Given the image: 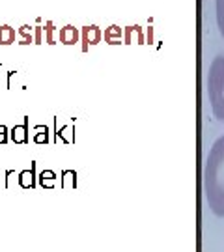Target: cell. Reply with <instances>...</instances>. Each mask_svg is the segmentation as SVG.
<instances>
[{"instance_id": "6da1fadb", "label": "cell", "mask_w": 224, "mask_h": 252, "mask_svg": "<svg viewBox=\"0 0 224 252\" xmlns=\"http://www.w3.org/2000/svg\"><path fill=\"white\" fill-rule=\"evenodd\" d=\"M204 198L215 217L224 219V137H219L204 165Z\"/></svg>"}, {"instance_id": "7a4b0ae2", "label": "cell", "mask_w": 224, "mask_h": 252, "mask_svg": "<svg viewBox=\"0 0 224 252\" xmlns=\"http://www.w3.org/2000/svg\"><path fill=\"white\" fill-rule=\"evenodd\" d=\"M207 92L213 116L219 122H224V54L215 56L213 62L209 63Z\"/></svg>"}, {"instance_id": "3957f363", "label": "cell", "mask_w": 224, "mask_h": 252, "mask_svg": "<svg viewBox=\"0 0 224 252\" xmlns=\"http://www.w3.org/2000/svg\"><path fill=\"white\" fill-rule=\"evenodd\" d=\"M81 40H82V49H88L90 45H97L99 40H101V30L97 26H84L82 32H81Z\"/></svg>"}, {"instance_id": "277c9868", "label": "cell", "mask_w": 224, "mask_h": 252, "mask_svg": "<svg viewBox=\"0 0 224 252\" xmlns=\"http://www.w3.org/2000/svg\"><path fill=\"white\" fill-rule=\"evenodd\" d=\"M58 38H60V42L64 43V45H75V43L79 42L81 34H79V30H77L75 26L67 24V26H64V28H60Z\"/></svg>"}, {"instance_id": "5b68a950", "label": "cell", "mask_w": 224, "mask_h": 252, "mask_svg": "<svg viewBox=\"0 0 224 252\" xmlns=\"http://www.w3.org/2000/svg\"><path fill=\"white\" fill-rule=\"evenodd\" d=\"M15 38H17L15 28H11L10 24L0 26V45H11V43H15Z\"/></svg>"}, {"instance_id": "8992f818", "label": "cell", "mask_w": 224, "mask_h": 252, "mask_svg": "<svg viewBox=\"0 0 224 252\" xmlns=\"http://www.w3.org/2000/svg\"><path fill=\"white\" fill-rule=\"evenodd\" d=\"M105 40H107L110 45H116V43H120V40H122V30H120L118 26H110V28L105 30Z\"/></svg>"}, {"instance_id": "52a82bcc", "label": "cell", "mask_w": 224, "mask_h": 252, "mask_svg": "<svg viewBox=\"0 0 224 252\" xmlns=\"http://www.w3.org/2000/svg\"><path fill=\"white\" fill-rule=\"evenodd\" d=\"M217 26L224 38V0H217Z\"/></svg>"}, {"instance_id": "ba28073f", "label": "cell", "mask_w": 224, "mask_h": 252, "mask_svg": "<svg viewBox=\"0 0 224 252\" xmlns=\"http://www.w3.org/2000/svg\"><path fill=\"white\" fill-rule=\"evenodd\" d=\"M19 34H21V36H22L21 45H28V43H30V42H34L32 28H30L28 24H24V26H21V28H19Z\"/></svg>"}, {"instance_id": "9c48e42d", "label": "cell", "mask_w": 224, "mask_h": 252, "mask_svg": "<svg viewBox=\"0 0 224 252\" xmlns=\"http://www.w3.org/2000/svg\"><path fill=\"white\" fill-rule=\"evenodd\" d=\"M11 138H13L15 142H26V126L15 127L13 133H11Z\"/></svg>"}, {"instance_id": "30bf717a", "label": "cell", "mask_w": 224, "mask_h": 252, "mask_svg": "<svg viewBox=\"0 0 224 252\" xmlns=\"http://www.w3.org/2000/svg\"><path fill=\"white\" fill-rule=\"evenodd\" d=\"M43 32H45V42L49 43V45H53V43H54V38H53L54 24H53V22H47V24L43 26Z\"/></svg>"}, {"instance_id": "8fae6325", "label": "cell", "mask_w": 224, "mask_h": 252, "mask_svg": "<svg viewBox=\"0 0 224 252\" xmlns=\"http://www.w3.org/2000/svg\"><path fill=\"white\" fill-rule=\"evenodd\" d=\"M21 185L22 187H32L34 185V172H22L21 174Z\"/></svg>"}, {"instance_id": "7c38bea8", "label": "cell", "mask_w": 224, "mask_h": 252, "mask_svg": "<svg viewBox=\"0 0 224 252\" xmlns=\"http://www.w3.org/2000/svg\"><path fill=\"white\" fill-rule=\"evenodd\" d=\"M41 34H43V28H41V26H36V28H34V42H36V43H41Z\"/></svg>"}, {"instance_id": "4fadbf2b", "label": "cell", "mask_w": 224, "mask_h": 252, "mask_svg": "<svg viewBox=\"0 0 224 252\" xmlns=\"http://www.w3.org/2000/svg\"><path fill=\"white\" fill-rule=\"evenodd\" d=\"M0 142H6V129L0 127Z\"/></svg>"}]
</instances>
